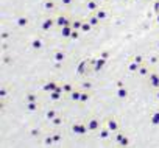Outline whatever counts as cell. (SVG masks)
<instances>
[{"mask_svg":"<svg viewBox=\"0 0 159 148\" xmlns=\"http://www.w3.org/2000/svg\"><path fill=\"white\" fill-rule=\"evenodd\" d=\"M36 100V95H33V94H28V97H27V100L25 101H34Z\"/></svg>","mask_w":159,"mask_h":148,"instance_id":"cell-39","label":"cell"},{"mask_svg":"<svg viewBox=\"0 0 159 148\" xmlns=\"http://www.w3.org/2000/svg\"><path fill=\"white\" fill-rule=\"evenodd\" d=\"M66 58H67V55H66L64 52H61V50H56V52L53 53V59H55L56 62H59V64H62V62L66 61Z\"/></svg>","mask_w":159,"mask_h":148,"instance_id":"cell-22","label":"cell"},{"mask_svg":"<svg viewBox=\"0 0 159 148\" xmlns=\"http://www.w3.org/2000/svg\"><path fill=\"white\" fill-rule=\"evenodd\" d=\"M154 22H156V25H159V13L154 14Z\"/></svg>","mask_w":159,"mask_h":148,"instance_id":"cell-41","label":"cell"},{"mask_svg":"<svg viewBox=\"0 0 159 148\" xmlns=\"http://www.w3.org/2000/svg\"><path fill=\"white\" fill-rule=\"evenodd\" d=\"M88 69H92L91 67V61H80L78 67H76V73L78 75H84V73L88 72Z\"/></svg>","mask_w":159,"mask_h":148,"instance_id":"cell-13","label":"cell"},{"mask_svg":"<svg viewBox=\"0 0 159 148\" xmlns=\"http://www.w3.org/2000/svg\"><path fill=\"white\" fill-rule=\"evenodd\" d=\"M150 125L151 126H159V111H153L150 114Z\"/></svg>","mask_w":159,"mask_h":148,"instance_id":"cell-24","label":"cell"},{"mask_svg":"<svg viewBox=\"0 0 159 148\" xmlns=\"http://www.w3.org/2000/svg\"><path fill=\"white\" fill-rule=\"evenodd\" d=\"M129 59H133V61H136V62H139V64H145V59H147V55H142V53H136V55H133Z\"/></svg>","mask_w":159,"mask_h":148,"instance_id":"cell-25","label":"cell"},{"mask_svg":"<svg viewBox=\"0 0 159 148\" xmlns=\"http://www.w3.org/2000/svg\"><path fill=\"white\" fill-rule=\"evenodd\" d=\"M80 33H81V31H80V30H73V31H72V34H70V39L76 41V39L80 38Z\"/></svg>","mask_w":159,"mask_h":148,"instance_id":"cell-37","label":"cell"},{"mask_svg":"<svg viewBox=\"0 0 159 148\" xmlns=\"http://www.w3.org/2000/svg\"><path fill=\"white\" fill-rule=\"evenodd\" d=\"M116 95H117V98H120V100H126V98L129 97V89L125 87V86H119L117 91H116Z\"/></svg>","mask_w":159,"mask_h":148,"instance_id":"cell-14","label":"cell"},{"mask_svg":"<svg viewBox=\"0 0 159 148\" xmlns=\"http://www.w3.org/2000/svg\"><path fill=\"white\" fill-rule=\"evenodd\" d=\"M62 122H64L62 115H59V114H58V115H56V117H55V119H53L50 123H52V126H53V128H58V126H61V125H62Z\"/></svg>","mask_w":159,"mask_h":148,"instance_id":"cell-29","label":"cell"},{"mask_svg":"<svg viewBox=\"0 0 159 148\" xmlns=\"http://www.w3.org/2000/svg\"><path fill=\"white\" fill-rule=\"evenodd\" d=\"M105 125L109 128V131L112 132V136L122 129V126H120V123H119V120L116 117H106L105 119Z\"/></svg>","mask_w":159,"mask_h":148,"instance_id":"cell-4","label":"cell"},{"mask_svg":"<svg viewBox=\"0 0 159 148\" xmlns=\"http://www.w3.org/2000/svg\"><path fill=\"white\" fill-rule=\"evenodd\" d=\"M142 64H139V62H136V61H133V59H129L128 61V64H126V70L129 72V73H137V70H139V67H140Z\"/></svg>","mask_w":159,"mask_h":148,"instance_id":"cell-18","label":"cell"},{"mask_svg":"<svg viewBox=\"0 0 159 148\" xmlns=\"http://www.w3.org/2000/svg\"><path fill=\"white\" fill-rule=\"evenodd\" d=\"M100 56H102V58H105V59H108V58H109V53H108V52H102V53H100Z\"/></svg>","mask_w":159,"mask_h":148,"instance_id":"cell-40","label":"cell"},{"mask_svg":"<svg viewBox=\"0 0 159 148\" xmlns=\"http://www.w3.org/2000/svg\"><path fill=\"white\" fill-rule=\"evenodd\" d=\"M147 83H148V86H150L153 91L159 89V72H157L156 69H153V72L147 77Z\"/></svg>","mask_w":159,"mask_h":148,"instance_id":"cell-3","label":"cell"},{"mask_svg":"<svg viewBox=\"0 0 159 148\" xmlns=\"http://www.w3.org/2000/svg\"><path fill=\"white\" fill-rule=\"evenodd\" d=\"M70 132H72L73 136L83 137V136H86V134H88V132H91V131H89V128H88L86 122H78V123H73V125H72Z\"/></svg>","mask_w":159,"mask_h":148,"instance_id":"cell-1","label":"cell"},{"mask_svg":"<svg viewBox=\"0 0 159 148\" xmlns=\"http://www.w3.org/2000/svg\"><path fill=\"white\" fill-rule=\"evenodd\" d=\"M145 62L150 64L151 67H156L159 64V52H150V53H147Z\"/></svg>","mask_w":159,"mask_h":148,"instance_id":"cell-11","label":"cell"},{"mask_svg":"<svg viewBox=\"0 0 159 148\" xmlns=\"http://www.w3.org/2000/svg\"><path fill=\"white\" fill-rule=\"evenodd\" d=\"M95 14H97V17L100 19V22H105V20L108 19V14H109V11H108L105 7H100V8L95 11Z\"/></svg>","mask_w":159,"mask_h":148,"instance_id":"cell-17","label":"cell"},{"mask_svg":"<svg viewBox=\"0 0 159 148\" xmlns=\"http://www.w3.org/2000/svg\"><path fill=\"white\" fill-rule=\"evenodd\" d=\"M95 134H97V137H98L100 140H108V139L112 137V132L109 131V128H108L106 125H102V128H100Z\"/></svg>","mask_w":159,"mask_h":148,"instance_id":"cell-9","label":"cell"},{"mask_svg":"<svg viewBox=\"0 0 159 148\" xmlns=\"http://www.w3.org/2000/svg\"><path fill=\"white\" fill-rule=\"evenodd\" d=\"M62 89H64V92H66V94H70L75 87H73L70 83H64V84H62Z\"/></svg>","mask_w":159,"mask_h":148,"instance_id":"cell-34","label":"cell"},{"mask_svg":"<svg viewBox=\"0 0 159 148\" xmlns=\"http://www.w3.org/2000/svg\"><path fill=\"white\" fill-rule=\"evenodd\" d=\"M156 50H157V52H159V39H157V41H156Z\"/></svg>","mask_w":159,"mask_h":148,"instance_id":"cell-43","label":"cell"},{"mask_svg":"<svg viewBox=\"0 0 159 148\" xmlns=\"http://www.w3.org/2000/svg\"><path fill=\"white\" fill-rule=\"evenodd\" d=\"M98 2H100V3H105V2H106V0H98Z\"/></svg>","mask_w":159,"mask_h":148,"instance_id":"cell-45","label":"cell"},{"mask_svg":"<svg viewBox=\"0 0 159 148\" xmlns=\"http://www.w3.org/2000/svg\"><path fill=\"white\" fill-rule=\"evenodd\" d=\"M31 47L34 48V52H41L42 48H44V39L42 38H33L31 39Z\"/></svg>","mask_w":159,"mask_h":148,"instance_id":"cell-16","label":"cell"},{"mask_svg":"<svg viewBox=\"0 0 159 148\" xmlns=\"http://www.w3.org/2000/svg\"><path fill=\"white\" fill-rule=\"evenodd\" d=\"M58 2H59V5H62V7H72L75 0H58Z\"/></svg>","mask_w":159,"mask_h":148,"instance_id":"cell-36","label":"cell"},{"mask_svg":"<svg viewBox=\"0 0 159 148\" xmlns=\"http://www.w3.org/2000/svg\"><path fill=\"white\" fill-rule=\"evenodd\" d=\"M112 137H114L112 140H114V142H116L119 146H128V145L131 143V139H129V137H128V136H126V134L122 131V129H120L119 132H116Z\"/></svg>","mask_w":159,"mask_h":148,"instance_id":"cell-2","label":"cell"},{"mask_svg":"<svg viewBox=\"0 0 159 148\" xmlns=\"http://www.w3.org/2000/svg\"><path fill=\"white\" fill-rule=\"evenodd\" d=\"M94 30V27L88 22V20H83V25H81V33H91Z\"/></svg>","mask_w":159,"mask_h":148,"instance_id":"cell-31","label":"cell"},{"mask_svg":"<svg viewBox=\"0 0 159 148\" xmlns=\"http://www.w3.org/2000/svg\"><path fill=\"white\" fill-rule=\"evenodd\" d=\"M100 7H102V5H100L98 0H86V2H84V10H86L89 14H91V13H95Z\"/></svg>","mask_w":159,"mask_h":148,"instance_id":"cell-10","label":"cell"},{"mask_svg":"<svg viewBox=\"0 0 159 148\" xmlns=\"http://www.w3.org/2000/svg\"><path fill=\"white\" fill-rule=\"evenodd\" d=\"M72 28L73 30H80L81 31V25H83V19H72Z\"/></svg>","mask_w":159,"mask_h":148,"instance_id":"cell-30","label":"cell"},{"mask_svg":"<svg viewBox=\"0 0 159 148\" xmlns=\"http://www.w3.org/2000/svg\"><path fill=\"white\" fill-rule=\"evenodd\" d=\"M58 5H59V2H56V0H45L44 2V10L47 13H53L58 8Z\"/></svg>","mask_w":159,"mask_h":148,"instance_id":"cell-15","label":"cell"},{"mask_svg":"<svg viewBox=\"0 0 159 148\" xmlns=\"http://www.w3.org/2000/svg\"><path fill=\"white\" fill-rule=\"evenodd\" d=\"M151 11H153V14H157L159 13V0H154V2H153Z\"/></svg>","mask_w":159,"mask_h":148,"instance_id":"cell-35","label":"cell"},{"mask_svg":"<svg viewBox=\"0 0 159 148\" xmlns=\"http://www.w3.org/2000/svg\"><path fill=\"white\" fill-rule=\"evenodd\" d=\"M86 125H88V128H89V131L91 132H97L100 128H102V122L94 115V117H89L88 120H86Z\"/></svg>","mask_w":159,"mask_h":148,"instance_id":"cell-7","label":"cell"},{"mask_svg":"<svg viewBox=\"0 0 159 148\" xmlns=\"http://www.w3.org/2000/svg\"><path fill=\"white\" fill-rule=\"evenodd\" d=\"M80 87H81L83 91H92V89H94V81L86 80V81H83L81 84H80Z\"/></svg>","mask_w":159,"mask_h":148,"instance_id":"cell-28","label":"cell"},{"mask_svg":"<svg viewBox=\"0 0 159 148\" xmlns=\"http://www.w3.org/2000/svg\"><path fill=\"white\" fill-rule=\"evenodd\" d=\"M154 97H156V100H159V89L154 91Z\"/></svg>","mask_w":159,"mask_h":148,"instance_id":"cell-42","label":"cell"},{"mask_svg":"<svg viewBox=\"0 0 159 148\" xmlns=\"http://www.w3.org/2000/svg\"><path fill=\"white\" fill-rule=\"evenodd\" d=\"M153 69L154 67H151L150 64H142L140 67H139V70H137V77H140V78H147L148 75H150V73L153 72Z\"/></svg>","mask_w":159,"mask_h":148,"instance_id":"cell-12","label":"cell"},{"mask_svg":"<svg viewBox=\"0 0 159 148\" xmlns=\"http://www.w3.org/2000/svg\"><path fill=\"white\" fill-rule=\"evenodd\" d=\"M92 97V91H81V97H80V103H86Z\"/></svg>","mask_w":159,"mask_h":148,"instance_id":"cell-27","label":"cell"},{"mask_svg":"<svg viewBox=\"0 0 159 148\" xmlns=\"http://www.w3.org/2000/svg\"><path fill=\"white\" fill-rule=\"evenodd\" d=\"M81 87H80V89H73L70 94H69V98L73 101V103H80V97H81Z\"/></svg>","mask_w":159,"mask_h":148,"instance_id":"cell-19","label":"cell"},{"mask_svg":"<svg viewBox=\"0 0 159 148\" xmlns=\"http://www.w3.org/2000/svg\"><path fill=\"white\" fill-rule=\"evenodd\" d=\"M86 20H88V22H89V24H91L94 28L100 27V24H102V22H100V19L97 17V14H95V13H91V14L88 16V19H86Z\"/></svg>","mask_w":159,"mask_h":148,"instance_id":"cell-20","label":"cell"},{"mask_svg":"<svg viewBox=\"0 0 159 148\" xmlns=\"http://www.w3.org/2000/svg\"><path fill=\"white\" fill-rule=\"evenodd\" d=\"M53 27H56V16H48L41 22V30L42 31H50Z\"/></svg>","mask_w":159,"mask_h":148,"instance_id":"cell-5","label":"cell"},{"mask_svg":"<svg viewBox=\"0 0 159 148\" xmlns=\"http://www.w3.org/2000/svg\"><path fill=\"white\" fill-rule=\"evenodd\" d=\"M72 24V17L67 16L66 13H59L56 16V27L61 28V27H66V25H70Z\"/></svg>","mask_w":159,"mask_h":148,"instance_id":"cell-8","label":"cell"},{"mask_svg":"<svg viewBox=\"0 0 159 148\" xmlns=\"http://www.w3.org/2000/svg\"><path fill=\"white\" fill-rule=\"evenodd\" d=\"M28 24H30V19H28L25 14H22V16L17 19V25H19V27H22V28L28 27Z\"/></svg>","mask_w":159,"mask_h":148,"instance_id":"cell-26","label":"cell"},{"mask_svg":"<svg viewBox=\"0 0 159 148\" xmlns=\"http://www.w3.org/2000/svg\"><path fill=\"white\" fill-rule=\"evenodd\" d=\"M154 69H156V70H157V72H159V64H157V65H156V67H154Z\"/></svg>","mask_w":159,"mask_h":148,"instance_id":"cell-44","label":"cell"},{"mask_svg":"<svg viewBox=\"0 0 159 148\" xmlns=\"http://www.w3.org/2000/svg\"><path fill=\"white\" fill-rule=\"evenodd\" d=\"M59 112L56 111V109H50V111H47V114H45V120H48V122H52L56 115H58Z\"/></svg>","mask_w":159,"mask_h":148,"instance_id":"cell-32","label":"cell"},{"mask_svg":"<svg viewBox=\"0 0 159 148\" xmlns=\"http://www.w3.org/2000/svg\"><path fill=\"white\" fill-rule=\"evenodd\" d=\"M52 137H53V142H55V143L61 142V139H62V136H61L59 132H55V134H52Z\"/></svg>","mask_w":159,"mask_h":148,"instance_id":"cell-38","label":"cell"},{"mask_svg":"<svg viewBox=\"0 0 159 148\" xmlns=\"http://www.w3.org/2000/svg\"><path fill=\"white\" fill-rule=\"evenodd\" d=\"M106 62H108V59H105V58L98 56V58H95V59H92V61H91V67H92V70H94V72H100L102 69H105V67H106Z\"/></svg>","mask_w":159,"mask_h":148,"instance_id":"cell-6","label":"cell"},{"mask_svg":"<svg viewBox=\"0 0 159 148\" xmlns=\"http://www.w3.org/2000/svg\"><path fill=\"white\" fill-rule=\"evenodd\" d=\"M58 84L56 83H47V84H44L42 86V89L45 91V92H52V91H55V87H56Z\"/></svg>","mask_w":159,"mask_h":148,"instance_id":"cell-33","label":"cell"},{"mask_svg":"<svg viewBox=\"0 0 159 148\" xmlns=\"http://www.w3.org/2000/svg\"><path fill=\"white\" fill-rule=\"evenodd\" d=\"M72 31H73L72 25H66V27H61V28H59V33H61V36H62L64 39H70Z\"/></svg>","mask_w":159,"mask_h":148,"instance_id":"cell-21","label":"cell"},{"mask_svg":"<svg viewBox=\"0 0 159 148\" xmlns=\"http://www.w3.org/2000/svg\"><path fill=\"white\" fill-rule=\"evenodd\" d=\"M25 109L28 112H36L39 109V103L34 100V101H25Z\"/></svg>","mask_w":159,"mask_h":148,"instance_id":"cell-23","label":"cell"}]
</instances>
